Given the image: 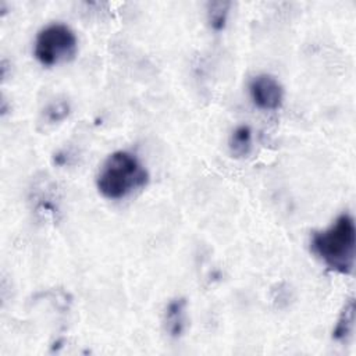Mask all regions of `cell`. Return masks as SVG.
Listing matches in <instances>:
<instances>
[{
  "instance_id": "obj_3",
  "label": "cell",
  "mask_w": 356,
  "mask_h": 356,
  "mask_svg": "<svg viewBox=\"0 0 356 356\" xmlns=\"http://www.w3.org/2000/svg\"><path fill=\"white\" fill-rule=\"evenodd\" d=\"M78 40L74 31L61 22H53L39 31L33 44L35 58L44 67L71 61L76 56Z\"/></svg>"
},
{
  "instance_id": "obj_7",
  "label": "cell",
  "mask_w": 356,
  "mask_h": 356,
  "mask_svg": "<svg viewBox=\"0 0 356 356\" xmlns=\"http://www.w3.org/2000/svg\"><path fill=\"white\" fill-rule=\"evenodd\" d=\"M228 147L234 157H246L252 150V129L248 125L236 127L229 135Z\"/></svg>"
},
{
  "instance_id": "obj_6",
  "label": "cell",
  "mask_w": 356,
  "mask_h": 356,
  "mask_svg": "<svg viewBox=\"0 0 356 356\" xmlns=\"http://www.w3.org/2000/svg\"><path fill=\"white\" fill-rule=\"evenodd\" d=\"M355 327V300L349 298L343 305V309L337 320L332 331V339L337 342H345L352 335Z\"/></svg>"
},
{
  "instance_id": "obj_9",
  "label": "cell",
  "mask_w": 356,
  "mask_h": 356,
  "mask_svg": "<svg viewBox=\"0 0 356 356\" xmlns=\"http://www.w3.org/2000/svg\"><path fill=\"white\" fill-rule=\"evenodd\" d=\"M70 113V104L65 100H58L50 103L43 110V121L46 124H56L63 121Z\"/></svg>"
},
{
  "instance_id": "obj_5",
  "label": "cell",
  "mask_w": 356,
  "mask_h": 356,
  "mask_svg": "<svg viewBox=\"0 0 356 356\" xmlns=\"http://www.w3.org/2000/svg\"><path fill=\"white\" fill-rule=\"evenodd\" d=\"M164 328L165 332L178 338L182 335L186 327V300L185 298H175L168 302L164 312Z\"/></svg>"
},
{
  "instance_id": "obj_2",
  "label": "cell",
  "mask_w": 356,
  "mask_h": 356,
  "mask_svg": "<svg viewBox=\"0 0 356 356\" xmlns=\"http://www.w3.org/2000/svg\"><path fill=\"white\" fill-rule=\"evenodd\" d=\"M149 182V172L140 160L128 150L111 153L102 164L97 177V191L110 200L128 197L145 188Z\"/></svg>"
},
{
  "instance_id": "obj_4",
  "label": "cell",
  "mask_w": 356,
  "mask_h": 356,
  "mask_svg": "<svg viewBox=\"0 0 356 356\" xmlns=\"http://www.w3.org/2000/svg\"><path fill=\"white\" fill-rule=\"evenodd\" d=\"M249 95L260 110H278L284 102L281 83L268 74H260L249 82Z\"/></svg>"
},
{
  "instance_id": "obj_8",
  "label": "cell",
  "mask_w": 356,
  "mask_h": 356,
  "mask_svg": "<svg viewBox=\"0 0 356 356\" xmlns=\"http://www.w3.org/2000/svg\"><path fill=\"white\" fill-rule=\"evenodd\" d=\"M229 8L231 3L229 1H209L206 6V13H207V22L210 28L216 32H220L225 28L227 19L229 15Z\"/></svg>"
},
{
  "instance_id": "obj_1",
  "label": "cell",
  "mask_w": 356,
  "mask_h": 356,
  "mask_svg": "<svg viewBox=\"0 0 356 356\" xmlns=\"http://www.w3.org/2000/svg\"><path fill=\"white\" fill-rule=\"evenodd\" d=\"M312 252L338 274L348 275L353 271L356 256V228L349 213H343L323 231H317L310 239Z\"/></svg>"
}]
</instances>
